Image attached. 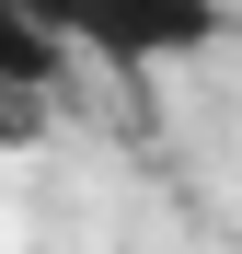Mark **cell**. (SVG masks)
<instances>
[{"mask_svg":"<svg viewBox=\"0 0 242 254\" xmlns=\"http://www.w3.org/2000/svg\"><path fill=\"white\" fill-rule=\"evenodd\" d=\"M69 127V81H0V150H47Z\"/></svg>","mask_w":242,"mask_h":254,"instance_id":"obj_2","label":"cell"},{"mask_svg":"<svg viewBox=\"0 0 242 254\" xmlns=\"http://www.w3.org/2000/svg\"><path fill=\"white\" fill-rule=\"evenodd\" d=\"M0 81H69V58L23 23V0H0Z\"/></svg>","mask_w":242,"mask_h":254,"instance_id":"obj_3","label":"cell"},{"mask_svg":"<svg viewBox=\"0 0 242 254\" xmlns=\"http://www.w3.org/2000/svg\"><path fill=\"white\" fill-rule=\"evenodd\" d=\"M23 23L47 35L58 58H104V69H161V58H196L219 47V0H23Z\"/></svg>","mask_w":242,"mask_h":254,"instance_id":"obj_1","label":"cell"}]
</instances>
